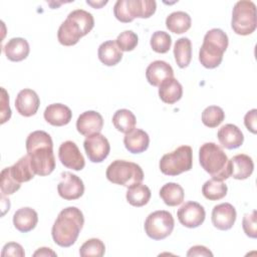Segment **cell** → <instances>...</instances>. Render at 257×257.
Returning a JSON list of instances; mask_svg holds the SVG:
<instances>
[{
  "instance_id": "obj_1",
  "label": "cell",
  "mask_w": 257,
  "mask_h": 257,
  "mask_svg": "<svg viewBox=\"0 0 257 257\" xmlns=\"http://www.w3.org/2000/svg\"><path fill=\"white\" fill-rule=\"evenodd\" d=\"M26 151L35 175L47 176L55 169L53 143L49 134L35 131L26 140Z\"/></svg>"
},
{
  "instance_id": "obj_2",
  "label": "cell",
  "mask_w": 257,
  "mask_h": 257,
  "mask_svg": "<svg viewBox=\"0 0 257 257\" xmlns=\"http://www.w3.org/2000/svg\"><path fill=\"white\" fill-rule=\"evenodd\" d=\"M84 217L76 207H67L60 211L52 229L53 241L60 247H70L75 243L83 227Z\"/></svg>"
},
{
  "instance_id": "obj_3",
  "label": "cell",
  "mask_w": 257,
  "mask_h": 257,
  "mask_svg": "<svg viewBox=\"0 0 257 257\" xmlns=\"http://www.w3.org/2000/svg\"><path fill=\"white\" fill-rule=\"evenodd\" d=\"M93 26L94 19L91 13L83 9L73 10L58 28V41L64 46L75 45L82 36L91 31Z\"/></svg>"
},
{
  "instance_id": "obj_4",
  "label": "cell",
  "mask_w": 257,
  "mask_h": 257,
  "mask_svg": "<svg viewBox=\"0 0 257 257\" xmlns=\"http://www.w3.org/2000/svg\"><path fill=\"white\" fill-rule=\"evenodd\" d=\"M201 167L213 179L224 181L230 177V162L223 149L215 143H205L199 150Z\"/></svg>"
},
{
  "instance_id": "obj_5",
  "label": "cell",
  "mask_w": 257,
  "mask_h": 257,
  "mask_svg": "<svg viewBox=\"0 0 257 257\" xmlns=\"http://www.w3.org/2000/svg\"><path fill=\"white\" fill-rule=\"evenodd\" d=\"M228 44V36L222 29L213 28L209 30L204 36L203 44L199 51L201 64L209 69L219 66Z\"/></svg>"
},
{
  "instance_id": "obj_6",
  "label": "cell",
  "mask_w": 257,
  "mask_h": 257,
  "mask_svg": "<svg viewBox=\"0 0 257 257\" xmlns=\"http://www.w3.org/2000/svg\"><path fill=\"white\" fill-rule=\"evenodd\" d=\"M105 176L107 180L115 185L130 187L144 180V172L142 168L133 162L124 160L113 161L106 169Z\"/></svg>"
},
{
  "instance_id": "obj_7",
  "label": "cell",
  "mask_w": 257,
  "mask_h": 257,
  "mask_svg": "<svg viewBox=\"0 0 257 257\" xmlns=\"http://www.w3.org/2000/svg\"><path fill=\"white\" fill-rule=\"evenodd\" d=\"M156 8L154 0H117L113 6V14L118 21L128 23L135 18L151 17Z\"/></svg>"
},
{
  "instance_id": "obj_8",
  "label": "cell",
  "mask_w": 257,
  "mask_h": 257,
  "mask_svg": "<svg viewBox=\"0 0 257 257\" xmlns=\"http://www.w3.org/2000/svg\"><path fill=\"white\" fill-rule=\"evenodd\" d=\"M256 5L249 0L235 3L232 11L231 27L238 35H249L256 29Z\"/></svg>"
},
{
  "instance_id": "obj_9",
  "label": "cell",
  "mask_w": 257,
  "mask_h": 257,
  "mask_svg": "<svg viewBox=\"0 0 257 257\" xmlns=\"http://www.w3.org/2000/svg\"><path fill=\"white\" fill-rule=\"evenodd\" d=\"M193 166V152L190 146H181L172 153L162 157L159 167L161 172L167 176H178L188 172Z\"/></svg>"
},
{
  "instance_id": "obj_10",
  "label": "cell",
  "mask_w": 257,
  "mask_h": 257,
  "mask_svg": "<svg viewBox=\"0 0 257 257\" xmlns=\"http://www.w3.org/2000/svg\"><path fill=\"white\" fill-rule=\"evenodd\" d=\"M175 221L173 215L166 210L151 213L145 221V232L153 240H163L171 235Z\"/></svg>"
},
{
  "instance_id": "obj_11",
  "label": "cell",
  "mask_w": 257,
  "mask_h": 257,
  "mask_svg": "<svg viewBox=\"0 0 257 257\" xmlns=\"http://www.w3.org/2000/svg\"><path fill=\"white\" fill-rule=\"evenodd\" d=\"M83 148L88 160L92 163H101L107 158L110 151L107 139L100 133L86 137Z\"/></svg>"
},
{
  "instance_id": "obj_12",
  "label": "cell",
  "mask_w": 257,
  "mask_h": 257,
  "mask_svg": "<svg viewBox=\"0 0 257 257\" xmlns=\"http://www.w3.org/2000/svg\"><path fill=\"white\" fill-rule=\"evenodd\" d=\"M177 216L183 226L187 228H197L205 221L206 212L201 204L189 201L180 207Z\"/></svg>"
},
{
  "instance_id": "obj_13",
  "label": "cell",
  "mask_w": 257,
  "mask_h": 257,
  "mask_svg": "<svg viewBox=\"0 0 257 257\" xmlns=\"http://www.w3.org/2000/svg\"><path fill=\"white\" fill-rule=\"evenodd\" d=\"M57 192L64 200L79 199L84 193L82 180L70 172L61 173V181L57 185Z\"/></svg>"
},
{
  "instance_id": "obj_14",
  "label": "cell",
  "mask_w": 257,
  "mask_h": 257,
  "mask_svg": "<svg viewBox=\"0 0 257 257\" xmlns=\"http://www.w3.org/2000/svg\"><path fill=\"white\" fill-rule=\"evenodd\" d=\"M58 158L60 163L67 169L80 171L85 166V161L78 147L72 141L63 142L58 149Z\"/></svg>"
},
{
  "instance_id": "obj_15",
  "label": "cell",
  "mask_w": 257,
  "mask_h": 257,
  "mask_svg": "<svg viewBox=\"0 0 257 257\" xmlns=\"http://www.w3.org/2000/svg\"><path fill=\"white\" fill-rule=\"evenodd\" d=\"M103 126V118L101 114L95 110H87L82 112L76 120L77 132L85 137L99 134Z\"/></svg>"
},
{
  "instance_id": "obj_16",
  "label": "cell",
  "mask_w": 257,
  "mask_h": 257,
  "mask_svg": "<svg viewBox=\"0 0 257 257\" xmlns=\"http://www.w3.org/2000/svg\"><path fill=\"white\" fill-rule=\"evenodd\" d=\"M236 210L230 203L216 205L212 210V223L215 228L226 231L233 227L236 221Z\"/></svg>"
},
{
  "instance_id": "obj_17",
  "label": "cell",
  "mask_w": 257,
  "mask_h": 257,
  "mask_svg": "<svg viewBox=\"0 0 257 257\" xmlns=\"http://www.w3.org/2000/svg\"><path fill=\"white\" fill-rule=\"evenodd\" d=\"M40 99L37 93L30 89L24 88L20 90L15 99V107L19 114L23 116H32L34 115L39 107Z\"/></svg>"
},
{
  "instance_id": "obj_18",
  "label": "cell",
  "mask_w": 257,
  "mask_h": 257,
  "mask_svg": "<svg viewBox=\"0 0 257 257\" xmlns=\"http://www.w3.org/2000/svg\"><path fill=\"white\" fill-rule=\"evenodd\" d=\"M217 137L222 147L228 150L237 149L241 147L244 142L243 133L237 125L233 123H227L221 126L218 131Z\"/></svg>"
},
{
  "instance_id": "obj_19",
  "label": "cell",
  "mask_w": 257,
  "mask_h": 257,
  "mask_svg": "<svg viewBox=\"0 0 257 257\" xmlns=\"http://www.w3.org/2000/svg\"><path fill=\"white\" fill-rule=\"evenodd\" d=\"M146 77L150 84L159 86L165 79L174 77L172 66L164 60H155L146 69Z\"/></svg>"
},
{
  "instance_id": "obj_20",
  "label": "cell",
  "mask_w": 257,
  "mask_h": 257,
  "mask_svg": "<svg viewBox=\"0 0 257 257\" xmlns=\"http://www.w3.org/2000/svg\"><path fill=\"white\" fill-rule=\"evenodd\" d=\"M230 162V177L236 180L249 178L254 170V163L248 155L239 154L234 156Z\"/></svg>"
},
{
  "instance_id": "obj_21",
  "label": "cell",
  "mask_w": 257,
  "mask_h": 257,
  "mask_svg": "<svg viewBox=\"0 0 257 257\" xmlns=\"http://www.w3.org/2000/svg\"><path fill=\"white\" fill-rule=\"evenodd\" d=\"M45 120L54 126L67 124L72 117V112L68 106L62 103L49 104L43 113Z\"/></svg>"
},
{
  "instance_id": "obj_22",
  "label": "cell",
  "mask_w": 257,
  "mask_h": 257,
  "mask_svg": "<svg viewBox=\"0 0 257 257\" xmlns=\"http://www.w3.org/2000/svg\"><path fill=\"white\" fill-rule=\"evenodd\" d=\"M37 222L38 215L36 211L30 207L20 208L13 215V225L22 233H27L33 230L36 227Z\"/></svg>"
},
{
  "instance_id": "obj_23",
  "label": "cell",
  "mask_w": 257,
  "mask_h": 257,
  "mask_svg": "<svg viewBox=\"0 0 257 257\" xmlns=\"http://www.w3.org/2000/svg\"><path fill=\"white\" fill-rule=\"evenodd\" d=\"M123 144L130 153L141 154L149 148L150 137L145 131L134 128L130 133L125 134L123 138Z\"/></svg>"
},
{
  "instance_id": "obj_24",
  "label": "cell",
  "mask_w": 257,
  "mask_h": 257,
  "mask_svg": "<svg viewBox=\"0 0 257 257\" xmlns=\"http://www.w3.org/2000/svg\"><path fill=\"white\" fill-rule=\"evenodd\" d=\"M182 95L183 86L175 77L167 78L159 85V96L165 103L173 104L180 100Z\"/></svg>"
},
{
  "instance_id": "obj_25",
  "label": "cell",
  "mask_w": 257,
  "mask_h": 257,
  "mask_svg": "<svg viewBox=\"0 0 257 257\" xmlns=\"http://www.w3.org/2000/svg\"><path fill=\"white\" fill-rule=\"evenodd\" d=\"M29 51V44L27 40L22 37L11 38L4 46V53L6 57L14 62L24 60L28 56Z\"/></svg>"
},
{
  "instance_id": "obj_26",
  "label": "cell",
  "mask_w": 257,
  "mask_h": 257,
  "mask_svg": "<svg viewBox=\"0 0 257 257\" xmlns=\"http://www.w3.org/2000/svg\"><path fill=\"white\" fill-rule=\"evenodd\" d=\"M98 59L106 66L116 65L122 58V52L116 45L115 40L102 42L97 50Z\"/></svg>"
},
{
  "instance_id": "obj_27",
  "label": "cell",
  "mask_w": 257,
  "mask_h": 257,
  "mask_svg": "<svg viewBox=\"0 0 257 257\" xmlns=\"http://www.w3.org/2000/svg\"><path fill=\"white\" fill-rule=\"evenodd\" d=\"M9 172L11 177L19 184L28 182L35 176L28 155L23 156L13 166L9 167Z\"/></svg>"
},
{
  "instance_id": "obj_28",
  "label": "cell",
  "mask_w": 257,
  "mask_h": 257,
  "mask_svg": "<svg viewBox=\"0 0 257 257\" xmlns=\"http://www.w3.org/2000/svg\"><path fill=\"white\" fill-rule=\"evenodd\" d=\"M151 190L148 186L137 183L127 188L126 191V201L134 207H143L147 205L151 199Z\"/></svg>"
},
{
  "instance_id": "obj_29",
  "label": "cell",
  "mask_w": 257,
  "mask_h": 257,
  "mask_svg": "<svg viewBox=\"0 0 257 257\" xmlns=\"http://www.w3.org/2000/svg\"><path fill=\"white\" fill-rule=\"evenodd\" d=\"M191 16L184 11L172 12L166 18L167 28L176 34H182L187 32L191 27Z\"/></svg>"
},
{
  "instance_id": "obj_30",
  "label": "cell",
  "mask_w": 257,
  "mask_h": 257,
  "mask_svg": "<svg viewBox=\"0 0 257 257\" xmlns=\"http://www.w3.org/2000/svg\"><path fill=\"white\" fill-rule=\"evenodd\" d=\"M160 197L164 203L170 207H175L183 203L185 193L183 188L177 183H167L160 190Z\"/></svg>"
},
{
  "instance_id": "obj_31",
  "label": "cell",
  "mask_w": 257,
  "mask_h": 257,
  "mask_svg": "<svg viewBox=\"0 0 257 257\" xmlns=\"http://www.w3.org/2000/svg\"><path fill=\"white\" fill-rule=\"evenodd\" d=\"M174 56L180 68H185L190 64L192 59V42L188 37H181L176 41Z\"/></svg>"
},
{
  "instance_id": "obj_32",
  "label": "cell",
  "mask_w": 257,
  "mask_h": 257,
  "mask_svg": "<svg viewBox=\"0 0 257 257\" xmlns=\"http://www.w3.org/2000/svg\"><path fill=\"white\" fill-rule=\"evenodd\" d=\"M137 119L135 114L126 108L117 109L112 115V124L114 127L123 134H127L136 126Z\"/></svg>"
},
{
  "instance_id": "obj_33",
  "label": "cell",
  "mask_w": 257,
  "mask_h": 257,
  "mask_svg": "<svg viewBox=\"0 0 257 257\" xmlns=\"http://www.w3.org/2000/svg\"><path fill=\"white\" fill-rule=\"evenodd\" d=\"M227 185L223 181L216 179L208 180L202 187L203 196L210 201H217L223 199L227 195Z\"/></svg>"
},
{
  "instance_id": "obj_34",
  "label": "cell",
  "mask_w": 257,
  "mask_h": 257,
  "mask_svg": "<svg viewBox=\"0 0 257 257\" xmlns=\"http://www.w3.org/2000/svg\"><path fill=\"white\" fill-rule=\"evenodd\" d=\"M225 118L224 110L217 105H210L202 112V122L208 127H217Z\"/></svg>"
},
{
  "instance_id": "obj_35",
  "label": "cell",
  "mask_w": 257,
  "mask_h": 257,
  "mask_svg": "<svg viewBox=\"0 0 257 257\" xmlns=\"http://www.w3.org/2000/svg\"><path fill=\"white\" fill-rule=\"evenodd\" d=\"M105 246L103 242L97 238H91L85 241L79 249V255L82 257H101L104 255Z\"/></svg>"
},
{
  "instance_id": "obj_36",
  "label": "cell",
  "mask_w": 257,
  "mask_h": 257,
  "mask_svg": "<svg viewBox=\"0 0 257 257\" xmlns=\"http://www.w3.org/2000/svg\"><path fill=\"white\" fill-rule=\"evenodd\" d=\"M151 47L157 53H167L172 45V38L165 31H156L151 37Z\"/></svg>"
},
{
  "instance_id": "obj_37",
  "label": "cell",
  "mask_w": 257,
  "mask_h": 257,
  "mask_svg": "<svg viewBox=\"0 0 257 257\" xmlns=\"http://www.w3.org/2000/svg\"><path fill=\"white\" fill-rule=\"evenodd\" d=\"M115 42L121 51H132L137 47L139 38L134 31L125 30L117 35Z\"/></svg>"
},
{
  "instance_id": "obj_38",
  "label": "cell",
  "mask_w": 257,
  "mask_h": 257,
  "mask_svg": "<svg viewBox=\"0 0 257 257\" xmlns=\"http://www.w3.org/2000/svg\"><path fill=\"white\" fill-rule=\"evenodd\" d=\"M21 187V184L17 183L10 175L9 168L2 170L0 175V188L3 195H12L18 191Z\"/></svg>"
},
{
  "instance_id": "obj_39",
  "label": "cell",
  "mask_w": 257,
  "mask_h": 257,
  "mask_svg": "<svg viewBox=\"0 0 257 257\" xmlns=\"http://www.w3.org/2000/svg\"><path fill=\"white\" fill-rule=\"evenodd\" d=\"M242 227L245 232V234L255 239L257 237V223H256V211H252L251 213H247L243 217L242 221Z\"/></svg>"
},
{
  "instance_id": "obj_40",
  "label": "cell",
  "mask_w": 257,
  "mask_h": 257,
  "mask_svg": "<svg viewBox=\"0 0 257 257\" xmlns=\"http://www.w3.org/2000/svg\"><path fill=\"white\" fill-rule=\"evenodd\" d=\"M2 257H8V256H13V257H24L25 252L23 247L16 243V242H9L6 243L2 249L1 252Z\"/></svg>"
},
{
  "instance_id": "obj_41",
  "label": "cell",
  "mask_w": 257,
  "mask_h": 257,
  "mask_svg": "<svg viewBox=\"0 0 257 257\" xmlns=\"http://www.w3.org/2000/svg\"><path fill=\"white\" fill-rule=\"evenodd\" d=\"M2 97H1V123L7 121L11 116V109L9 107V95L6 92L5 88L1 87Z\"/></svg>"
},
{
  "instance_id": "obj_42",
  "label": "cell",
  "mask_w": 257,
  "mask_h": 257,
  "mask_svg": "<svg viewBox=\"0 0 257 257\" xmlns=\"http://www.w3.org/2000/svg\"><path fill=\"white\" fill-rule=\"evenodd\" d=\"M256 114H257V109L253 108L251 110H249L245 116H244V123L245 126L247 127L248 131H250L252 134H256V125H257V121H256Z\"/></svg>"
},
{
  "instance_id": "obj_43",
  "label": "cell",
  "mask_w": 257,
  "mask_h": 257,
  "mask_svg": "<svg viewBox=\"0 0 257 257\" xmlns=\"http://www.w3.org/2000/svg\"><path fill=\"white\" fill-rule=\"evenodd\" d=\"M188 257H194V256H213V253L205 246L202 245H196L189 249L187 253Z\"/></svg>"
},
{
  "instance_id": "obj_44",
  "label": "cell",
  "mask_w": 257,
  "mask_h": 257,
  "mask_svg": "<svg viewBox=\"0 0 257 257\" xmlns=\"http://www.w3.org/2000/svg\"><path fill=\"white\" fill-rule=\"evenodd\" d=\"M33 256H56V253L53 252L50 248H46V247H42L39 248L37 251L34 252Z\"/></svg>"
},
{
  "instance_id": "obj_45",
  "label": "cell",
  "mask_w": 257,
  "mask_h": 257,
  "mask_svg": "<svg viewBox=\"0 0 257 257\" xmlns=\"http://www.w3.org/2000/svg\"><path fill=\"white\" fill-rule=\"evenodd\" d=\"M86 3H87V4H89V5H91V6H93L94 8H100L102 5L106 4V3H107V1H104V2L102 1V2H99V3H98V2L94 3V2H91V1H88V0H87V1H86Z\"/></svg>"
}]
</instances>
